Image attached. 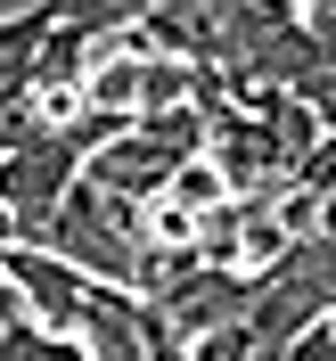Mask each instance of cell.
<instances>
[{"instance_id": "4", "label": "cell", "mask_w": 336, "mask_h": 361, "mask_svg": "<svg viewBox=\"0 0 336 361\" xmlns=\"http://www.w3.org/2000/svg\"><path fill=\"white\" fill-rule=\"evenodd\" d=\"M279 361H336V312H328V320H312V329H304V337H295Z\"/></svg>"}, {"instance_id": "3", "label": "cell", "mask_w": 336, "mask_h": 361, "mask_svg": "<svg viewBox=\"0 0 336 361\" xmlns=\"http://www.w3.org/2000/svg\"><path fill=\"white\" fill-rule=\"evenodd\" d=\"M295 189H312V197H328V189H336V132L320 140L304 164H295Z\"/></svg>"}, {"instance_id": "5", "label": "cell", "mask_w": 336, "mask_h": 361, "mask_svg": "<svg viewBox=\"0 0 336 361\" xmlns=\"http://www.w3.org/2000/svg\"><path fill=\"white\" fill-rule=\"evenodd\" d=\"M0 247H25V197H17V173L0 164Z\"/></svg>"}, {"instance_id": "1", "label": "cell", "mask_w": 336, "mask_h": 361, "mask_svg": "<svg viewBox=\"0 0 336 361\" xmlns=\"http://www.w3.org/2000/svg\"><path fill=\"white\" fill-rule=\"evenodd\" d=\"M336 312V238H295L287 255H279V271L263 279V295H254V312H247V329L270 345V353H287L312 320H328Z\"/></svg>"}, {"instance_id": "2", "label": "cell", "mask_w": 336, "mask_h": 361, "mask_svg": "<svg viewBox=\"0 0 336 361\" xmlns=\"http://www.w3.org/2000/svg\"><path fill=\"white\" fill-rule=\"evenodd\" d=\"M287 247H295V230L279 222L270 197H222L213 214H205V230H197L205 263H213V271H247V279H270Z\"/></svg>"}, {"instance_id": "6", "label": "cell", "mask_w": 336, "mask_h": 361, "mask_svg": "<svg viewBox=\"0 0 336 361\" xmlns=\"http://www.w3.org/2000/svg\"><path fill=\"white\" fill-rule=\"evenodd\" d=\"M17 320H25V304H17L8 279H0V353H8V337H17Z\"/></svg>"}]
</instances>
